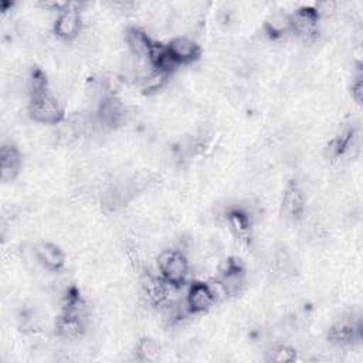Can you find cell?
Segmentation results:
<instances>
[{
  "label": "cell",
  "instance_id": "obj_1",
  "mask_svg": "<svg viewBox=\"0 0 363 363\" xmlns=\"http://www.w3.org/2000/svg\"><path fill=\"white\" fill-rule=\"evenodd\" d=\"M28 113L35 122L45 125H55L64 118L62 105L48 89L30 95Z\"/></svg>",
  "mask_w": 363,
  "mask_h": 363
},
{
  "label": "cell",
  "instance_id": "obj_2",
  "mask_svg": "<svg viewBox=\"0 0 363 363\" xmlns=\"http://www.w3.org/2000/svg\"><path fill=\"white\" fill-rule=\"evenodd\" d=\"M157 268L160 277L170 286H180L189 274V262L186 255L179 250H163L157 257Z\"/></svg>",
  "mask_w": 363,
  "mask_h": 363
},
{
  "label": "cell",
  "instance_id": "obj_3",
  "mask_svg": "<svg viewBox=\"0 0 363 363\" xmlns=\"http://www.w3.org/2000/svg\"><path fill=\"white\" fill-rule=\"evenodd\" d=\"M245 282V269L240 259L230 257L220 267L218 285L225 295H237Z\"/></svg>",
  "mask_w": 363,
  "mask_h": 363
},
{
  "label": "cell",
  "instance_id": "obj_4",
  "mask_svg": "<svg viewBox=\"0 0 363 363\" xmlns=\"http://www.w3.org/2000/svg\"><path fill=\"white\" fill-rule=\"evenodd\" d=\"M52 30L60 40L65 41L74 40L79 34L81 16L77 3H68L67 7L58 13Z\"/></svg>",
  "mask_w": 363,
  "mask_h": 363
},
{
  "label": "cell",
  "instance_id": "obj_5",
  "mask_svg": "<svg viewBox=\"0 0 363 363\" xmlns=\"http://www.w3.org/2000/svg\"><path fill=\"white\" fill-rule=\"evenodd\" d=\"M125 113L126 111L122 101L113 95H106L98 102L95 116L99 125L108 129H113L123 123Z\"/></svg>",
  "mask_w": 363,
  "mask_h": 363
},
{
  "label": "cell",
  "instance_id": "obj_6",
  "mask_svg": "<svg viewBox=\"0 0 363 363\" xmlns=\"http://www.w3.org/2000/svg\"><path fill=\"white\" fill-rule=\"evenodd\" d=\"M291 30L303 40H311L318 34L319 30V14L315 7H299L289 14Z\"/></svg>",
  "mask_w": 363,
  "mask_h": 363
},
{
  "label": "cell",
  "instance_id": "obj_7",
  "mask_svg": "<svg viewBox=\"0 0 363 363\" xmlns=\"http://www.w3.org/2000/svg\"><path fill=\"white\" fill-rule=\"evenodd\" d=\"M169 58L176 64H190L200 57V47L189 37H174L164 47Z\"/></svg>",
  "mask_w": 363,
  "mask_h": 363
},
{
  "label": "cell",
  "instance_id": "obj_8",
  "mask_svg": "<svg viewBox=\"0 0 363 363\" xmlns=\"http://www.w3.org/2000/svg\"><path fill=\"white\" fill-rule=\"evenodd\" d=\"M216 298V292L210 285L204 282H194L187 291L186 308L190 313H203L214 305Z\"/></svg>",
  "mask_w": 363,
  "mask_h": 363
},
{
  "label": "cell",
  "instance_id": "obj_9",
  "mask_svg": "<svg viewBox=\"0 0 363 363\" xmlns=\"http://www.w3.org/2000/svg\"><path fill=\"white\" fill-rule=\"evenodd\" d=\"M125 41L132 57H135L139 61H147L150 64V58L156 48V44L152 43V40L143 30L136 27L128 28L125 34Z\"/></svg>",
  "mask_w": 363,
  "mask_h": 363
},
{
  "label": "cell",
  "instance_id": "obj_10",
  "mask_svg": "<svg viewBox=\"0 0 363 363\" xmlns=\"http://www.w3.org/2000/svg\"><path fill=\"white\" fill-rule=\"evenodd\" d=\"M305 204H306V197L302 187L294 180L289 182L282 193V200H281L284 214L288 218L296 220L303 214Z\"/></svg>",
  "mask_w": 363,
  "mask_h": 363
},
{
  "label": "cell",
  "instance_id": "obj_11",
  "mask_svg": "<svg viewBox=\"0 0 363 363\" xmlns=\"http://www.w3.org/2000/svg\"><path fill=\"white\" fill-rule=\"evenodd\" d=\"M34 254L38 259V262L50 269V271H58L64 267L65 262V255L62 250L48 241H41L34 247Z\"/></svg>",
  "mask_w": 363,
  "mask_h": 363
},
{
  "label": "cell",
  "instance_id": "obj_12",
  "mask_svg": "<svg viewBox=\"0 0 363 363\" xmlns=\"http://www.w3.org/2000/svg\"><path fill=\"white\" fill-rule=\"evenodd\" d=\"M21 155L20 150L11 145L4 143L0 150V177L3 182H11L20 172Z\"/></svg>",
  "mask_w": 363,
  "mask_h": 363
},
{
  "label": "cell",
  "instance_id": "obj_13",
  "mask_svg": "<svg viewBox=\"0 0 363 363\" xmlns=\"http://www.w3.org/2000/svg\"><path fill=\"white\" fill-rule=\"evenodd\" d=\"M142 292L152 305H163L167 301L169 284L162 277L145 274L142 278Z\"/></svg>",
  "mask_w": 363,
  "mask_h": 363
},
{
  "label": "cell",
  "instance_id": "obj_14",
  "mask_svg": "<svg viewBox=\"0 0 363 363\" xmlns=\"http://www.w3.org/2000/svg\"><path fill=\"white\" fill-rule=\"evenodd\" d=\"M360 336L359 325L350 318H342L328 330V339L336 345H349Z\"/></svg>",
  "mask_w": 363,
  "mask_h": 363
},
{
  "label": "cell",
  "instance_id": "obj_15",
  "mask_svg": "<svg viewBox=\"0 0 363 363\" xmlns=\"http://www.w3.org/2000/svg\"><path fill=\"white\" fill-rule=\"evenodd\" d=\"M85 322L86 318L84 316L61 312V315L57 318L55 329L58 336L64 339H78L85 332Z\"/></svg>",
  "mask_w": 363,
  "mask_h": 363
},
{
  "label": "cell",
  "instance_id": "obj_16",
  "mask_svg": "<svg viewBox=\"0 0 363 363\" xmlns=\"http://www.w3.org/2000/svg\"><path fill=\"white\" fill-rule=\"evenodd\" d=\"M227 223L233 234L241 241L248 242L251 237V218L242 210H231L227 214Z\"/></svg>",
  "mask_w": 363,
  "mask_h": 363
},
{
  "label": "cell",
  "instance_id": "obj_17",
  "mask_svg": "<svg viewBox=\"0 0 363 363\" xmlns=\"http://www.w3.org/2000/svg\"><path fill=\"white\" fill-rule=\"evenodd\" d=\"M264 30L265 33L272 37V38H281L284 37L288 31H291V20L289 14L285 11H274L269 14L264 23Z\"/></svg>",
  "mask_w": 363,
  "mask_h": 363
},
{
  "label": "cell",
  "instance_id": "obj_18",
  "mask_svg": "<svg viewBox=\"0 0 363 363\" xmlns=\"http://www.w3.org/2000/svg\"><path fill=\"white\" fill-rule=\"evenodd\" d=\"M136 357L140 362H155L160 354V345L152 337H142L136 343Z\"/></svg>",
  "mask_w": 363,
  "mask_h": 363
},
{
  "label": "cell",
  "instance_id": "obj_19",
  "mask_svg": "<svg viewBox=\"0 0 363 363\" xmlns=\"http://www.w3.org/2000/svg\"><path fill=\"white\" fill-rule=\"evenodd\" d=\"M267 360L275 363H291L296 360V352L286 345H275L267 352Z\"/></svg>",
  "mask_w": 363,
  "mask_h": 363
},
{
  "label": "cell",
  "instance_id": "obj_20",
  "mask_svg": "<svg viewBox=\"0 0 363 363\" xmlns=\"http://www.w3.org/2000/svg\"><path fill=\"white\" fill-rule=\"evenodd\" d=\"M352 98L356 104H362L363 98V78L362 75H357L352 82Z\"/></svg>",
  "mask_w": 363,
  "mask_h": 363
}]
</instances>
